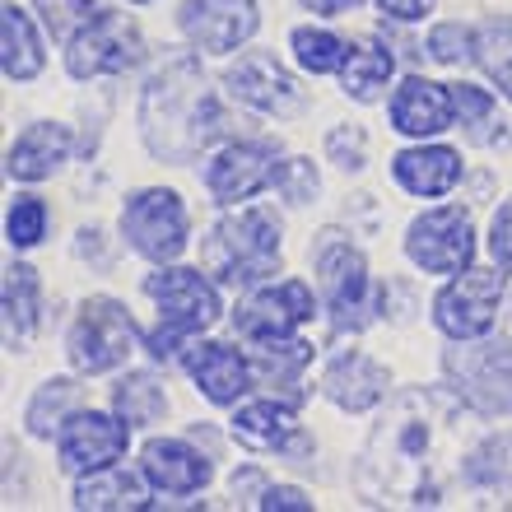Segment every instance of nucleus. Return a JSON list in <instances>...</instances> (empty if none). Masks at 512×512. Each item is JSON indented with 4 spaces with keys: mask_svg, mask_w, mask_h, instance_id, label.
<instances>
[{
    "mask_svg": "<svg viewBox=\"0 0 512 512\" xmlns=\"http://www.w3.org/2000/svg\"><path fill=\"white\" fill-rule=\"evenodd\" d=\"M382 14L387 19H401V24H410V19H424V14L433 10V0H378Z\"/></svg>",
    "mask_w": 512,
    "mask_h": 512,
    "instance_id": "obj_41",
    "label": "nucleus"
},
{
    "mask_svg": "<svg viewBox=\"0 0 512 512\" xmlns=\"http://www.w3.org/2000/svg\"><path fill=\"white\" fill-rule=\"evenodd\" d=\"M145 480L149 475H131V471H94V480H84L75 489V508H145Z\"/></svg>",
    "mask_w": 512,
    "mask_h": 512,
    "instance_id": "obj_27",
    "label": "nucleus"
},
{
    "mask_svg": "<svg viewBox=\"0 0 512 512\" xmlns=\"http://www.w3.org/2000/svg\"><path fill=\"white\" fill-rule=\"evenodd\" d=\"M452 108H457L461 126L466 122H485L489 112H494V98L485 89H475V84H452Z\"/></svg>",
    "mask_w": 512,
    "mask_h": 512,
    "instance_id": "obj_38",
    "label": "nucleus"
},
{
    "mask_svg": "<svg viewBox=\"0 0 512 512\" xmlns=\"http://www.w3.org/2000/svg\"><path fill=\"white\" fill-rule=\"evenodd\" d=\"M191 378H196V391H201L210 405H238L247 387H252V364L243 354L224 345V340H205V345H191Z\"/></svg>",
    "mask_w": 512,
    "mask_h": 512,
    "instance_id": "obj_17",
    "label": "nucleus"
},
{
    "mask_svg": "<svg viewBox=\"0 0 512 512\" xmlns=\"http://www.w3.org/2000/svg\"><path fill=\"white\" fill-rule=\"evenodd\" d=\"M489 256H494L503 270H512V201H503L494 224H489Z\"/></svg>",
    "mask_w": 512,
    "mask_h": 512,
    "instance_id": "obj_39",
    "label": "nucleus"
},
{
    "mask_svg": "<svg viewBox=\"0 0 512 512\" xmlns=\"http://www.w3.org/2000/svg\"><path fill=\"white\" fill-rule=\"evenodd\" d=\"M112 410L131 424V429H149V424H159L163 410H168V391L154 373H126L112 391Z\"/></svg>",
    "mask_w": 512,
    "mask_h": 512,
    "instance_id": "obj_26",
    "label": "nucleus"
},
{
    "mask_svg": "<svg viewBox=\"0 0 512 512\" xmlns=\"http://www.w3.org/2000/svg\"><path fill=\"white\" fill-rule=\"evenodd\" d=\"M503 275L499 270H461L452 284L438 289L433 298V322L452 340H480L499 317Z\"/></svg>",
    "mask_w": 512,
    "mask_h": 512,
    "instance_id": "obj_10",
    "label": "nucleus"
},
{
    "mask_svg": "<svg viewBox=\"0 0 512 512\" xmlns=\"http://www.w3.org/2000/svg\"><path fill=\"white\" fill-rule=\"evenodd\" d=\"M256 508H266V512H275V508L312 512V499H308V494H298V489H289V485H275V489H261V499H256Z\"/></svg>",
    "mask_w": 512,
    "mask_h": 512,
    "instance_id": "obj_40",
    "label": "nucleus"
},
{
    "mask_svg": "<svg viewBox=\"0 0 512 512\" xmlns=\"http://www.w3.org/2000/svg\"><path fill=\"white\" fill-rule=\"evenodd\" d=\"M145 56V42H140V28L126 19V14L103 10L89 28H80L66 47V70L75 80H94V75H122V70L140 66Z\"/></svg>",
    "mask_w": 512,
    "mask_h": 512,
    "instance_id": "obj_9",
    "label": "nucleus"
},
{
    "mask_svg": "<svg viewBox=\"0 0 512 512\" xmlns=\"http://www.w3.org/2000/svg\"><path fill=\"white\" fill-rule=\"evenodd\" d=\"M405 256L429 275H461L475 261V224L461 205H443L419 215L405 229Z\"/></svg>",
    "mask_w": 512,
    "mask_h": 512,
    "instance_id": "obj_7",
    "label": "nucleus"
},
{
    "mask_svg": "<svg viewBox=\"0 0 512 512\" xmlns=\"http://www.w3.org/2000/svg\"><path fill=\"white\" fill-rule=\"evenodd\" d=\"M38 312H42V280L38 270L24 266V261H14L5 270V336L14 340H28L38 331Z\"/></svg>",
    "mask_w": 512,
    "mask_h": 512,
    "instance_id": "obj_25",
    "label": "nucleus"
},
{
    "mask_svg": "<svg viewBox=\"0 0 512 512\" xmlns=\"http://www.w3.org/2000/svg\"><path fill=\"white\" fill-rule=\"evenodd\" d=\"M0 52H5V80L10 84H28L42 70L38 28H33V19H28L14 0L0 10Z\"/></svg>",
    "mask_w": 512,
    "mask_h": 512,
    "instance_id": "obj_22",
    "label": "nucleus"
},
{
    "mask_svg": "<svg viewBox=\"0 0 512 512\" xmlns=\"http://www.w3.org/2000/svg\"><path fill=\"white\" fill-rule=\"evenodd\" d=\"M140 131H145L149 154L168 163L196 159L219 131H224V112L210 98L201 80V66L191 56H173L154 70L140 98Z\"/></svg>",
    "mask_w": 512,
    "mask_h": 512,
    "instance_id": "obj_1",
    "label": "nucleus"
},
{
    "mask_svg": "<svg viewBox=\"0 0 512 512\" xmlns=\"http://www.w3.org/2000/svg\"><path fill=\"white\" fill-rule=\"evenodd\" d=\"M475 61L485 66V75L512 98V19H489L475 33Z\"/></svg>",
    "mask_w": 512,
    "mask_h": 512,
    "instance_id": "obj_31",
    "label": "nucleus"
},
{
    "mask_svg": "<svg viewBox=\"0 0 512 512\" xmlns=\"http://www.w3.org/2000/svg\"><path fill=\"white\" fill-rule=\"evenodd\" d=\"M447 378L457 396L480 415H512V340H480L466 350H447Z\"/></svg>",
    "mask_w": 512,
    "mask_h": 512,
    "instance_id": "obj_6",
    "label": "nucleus"
},
{
    "mask_svg": "<svg viewBox=\"0 0 512 512\" xmlns=\"http://www.w3.org/2000/svg\"><path fill=\"white\" fill-rule=\"evenodd\" d=\"M275 187L284 191V201L289 205H308L317 191H322V182H317V168H312L308 159H289L280 168V182Z\"/></svg>",
    "mask_w": 512,
    "mask_h": 512,
    "instance_id": "obj_37",
    "label": "nucleus"
},
{
    "mask_svg": "<svg viewBox=\"0 0 512 512\" xmlns=\"http://www.w3.org/2000/svg\"><path fill=\"white\" fill-rule=\"evenodd\" d=\"M42 233H47V205H42L38 196H14L10 215H5V238H10V247L28 252V247L42 243Z\"/></svg>",
    "mask_w": 512,
    "mask_h": 512,
    "instance_id": "obj_34",
    "label": "nucleus"
},
{
    "mask_svg": "<svg viewBox=\"0 0 512 512\" xmlns=\"http://www.w3.org/2000/svg\"><path fill=\"white\" fill-rule=\"evenodd\" d=\"M131 5H149V0H131Z\"/></svg>",
    "mask_w": 512,
    "mask_h": 512,
    "instance_id": "obj_43",
    "label": "nucleus"
},
{
    "mask_svg": "<svg viewBox=\"0 0 512 512\" xmlns=\"http://www.w3.org/2000/svg\"><path fill=\"white\" fill-rule=\"evenodd\" d=\"M122 233L145 261L168 266V261H177V256L187 252V238H191L187 205H182V196L168 187L135 191V196H126V205H122Z\"/></svg>",
    "mask_w": 512,
    "mask_h": 512,
    "instance_id": "obj_5",
    "label": "nucleus"
},
{
    "mask_svg": "<svg viewBox=\"0 0 512 512\" xmlns=\"http://www.w3.org/2000/svg\"><path fill=\"white\" fill-rule=\"evenodd\" d=\"M140 471L149 475V485L163 489V494H196L215 480V466L210 457H201L191 443L182 438H149L145 452H140Z\"/></svg>",
    "mask_w": 512,
    "mask_h": 512,
    "instance_id": "obj_16",
    "label": "nucleus"
},
{
    "mask_svg": "<svg viewBox=\"0 0 512 512\" xmlns=\"http://www.w3.org/2000/svg\"><path fill=\"white\" fill-rule=\"evenodd\" d=\"M289 47H294L298 66L312 70V75H331V70L345 66V56H350V42H340L336 33H326V28H294V38H289Z\"/></svg>",
    "mask_w": 512,
    "mask_h": 512,
    "instance_id": "obj_32",
    "label": "nucleus"
},
{
    "mask_svg": "<svg viewBox=\"0 0 512 512\" xmlns=\"http://www.w3.org/2000/svg\"><path fill=\"white\" fill-rule=\"evenodd\" d=\"M391 70H396V56L382 42H350V56L340 66V84H345V94L354 103H373L387 89Z\"/></svg>",
    "mask_w": 512,
    "mask_h": 512,
    "instance_id": "obj_24",
    "label": "nucleus"
},
{
    "mask_svg": "<svg viewBox=\"0 0 512 512\" xmlns=\"http://www.w3.org/2000/svg\"><path fill=\"white\" fill-rule=\"evenodd\" d=\"M317 14H336V10H345V5H354V0H308Z\"/></svg>",
    "mask_w": 512,
    "mask_h": 512,
    "instance_id": "obj_42",
    "label": "nucleus"
},
{
    "mask_svg": "<svg viewBox=\"0 0 512 512\" xmlns=\"http://www.w3.org/2000/svg\"><path fill=\"white\" fill-rule=\"evenodd\" d=\"M233 98H243L247 108L256 112H294L298 108V89L289 80V70L275 61L270 52H247L224 70Z\"/></svg>",
    "mask_w": 512,
    "mask_h": 512,
    "instance_id": "obj_15",
    "label": "nucleus"
},
{
    "mask_svg": "<svg viewBox=\"0 0 512 512\" xmlns=\"http://www.w3.org/2000/svg\"><path fill=\"white\" fill-rule=\"evenodd\" d=\"M205 266L224 284H256L280 270V224L270 210H238L224 215L205 243Z\"/></svg>",
    "mask_w": 512,
    "mask_h": 512,
    "instance_id": "obj_2",
    "label": "nucleus"
},
{
    "mask_svg": "<svg viewBox=\"0 0 512 512\" xmlns=\"http://www.w3.org/2000/svg\"><path fill=\"white\" fill-rule=\"evenodd\" d=\"M145 294L159 303V326L177 331L182 340L201 336L205 326L219 322V294H215V284L205 280L201 270L159 266L145 280Z\"/></svg>",
    "mask_w": 512,
    "mask_h": 512,
    "instance_id": "obj_11",
    "label": "nucleus"
},
{
    "mask_svg": "<svg viewBox=\"0 0 512 512\" xmlns=\"http://www.w3.org/2000/svg\"><path fill=\"white\" fill-rule=\"evenodd\" d=\"M391 177L410 196H447L461 182V154L447 145H415L391 159Z\"/></svg>",
    "mask_w": 512,
    "mask_h": 512,
    "instance_id": "obj_20",
    "label": "nucleus"
},
{
    "mask_svg": "<svg viewBox=\"0 0 512 512\" xmlns=\"http://www.w3.org/2000/svg\"><path fill=\"white\" fill-rule=\"evenodd\" d=\"M75 401H80V387L70 378H52V382H42L38 396L28 401V433L33 438H52V429H61L70 415H75Z\"/></svg>",
    "mask_w": 512,
    "mask_h": 512,
    "instance_id": "obj_29",
    "label": "nucleus"
},
{
    "mask_svg": "<svg viewBox=\"0 0 512 512\" xmlns=\"http://www.w3.org/2000/svg\"><path fill=\"white\" fill-rule=\"evenodd\" d=\"M280 168L284 163L275 159V149L261 145V140H233V145H224L210 159V168H205V187H210V196L224 205H238V201H252L256 191H266L280 182Z\"/></svg>",
    "mask_w": 512,
    "mask_h": 512,
    "instance_id": "obj_13",
    "label": "nucleus"
},
{
    "mask_svg": "<svg viewBox=\"0 0 512 512\" xmlns=\"http://www.w3.org/2000/svg\"><path fill=\"white\" fill-rule=\"evenodd\" d=\"M326 154L331 163H340L345 173H359L368 163V135L359 126H336V131L326 135Z\"/></svg>",
    "mask_w": 512,
    "mask_h": 512,
    "instance_id": "obj_36",
    "label": "nucleus"
},
{
    "mask_svg": "<svg viewBox=\"0 0 512 512\" xmlns=\"http://www.w3.org/2000/svg\"><path fill=\"white\" fill-rule=\"evenodd\" d=\"M312 312H317V298L303 280H280L270 284V289H256L252 298L238 303L233 312V331L247 340H280L289 336L294 326L312 322Z\"/></svg>",
    "mask_w": 512,
    "mask_h": 512,
    "instance_id": "obj_14",
    "label": "nucleus"
},
{
    "mask_svg": "<svg viewBox=\"0 0 512 512\" xmlns=\"http://www.w3.org/2000/svg\"><path fill=\"white\" fill-rule=\"evenodd\" d=\"M312 266L322 275V294L336 331H364L373 322V312H378V289L368 280L364 252L350 247L340 233H322V243L312 252Z\"/></svg>",
    "mask_w": 512,
    "mask_h": 512,
    "instance_id": "obj_3",
    "label": "nucleus"
},
{
    "mask_svg": "<svg viewBox=\"0 0 512 512\" xmlns=\"http://www.w3.org/2000/svg\"><path fill=\"white\" fill-rule=\"evenodd\" d=\"M429 56L438 61V66H461V61H471L475 56V28L466 24H438L429 33Z\"/></svg>",
    "mask_w": 512,
    "mask_h": 512,
    "instance_id": "obj_35",
    "label": "nucleus"
},
{
    "mask_svg": "<svg viewBox=\"0 0 512 512\" xmlns=\"http://www.w3.org/2000/svg\"><path fill=\"white\" fill-rule=\"evenodd\" d=\"M452 117H457V108H452V89L424 80V75L401 80V89H396V98H391V126H396L401 135H415V140L447 131Z\"/></svg>",
    "mask_w": 512,
    "mask_h": 512,
    "instance_id": "obj_18",
    "label": "nucleus"
},
{
    "mask_svg": "<svg viewBox=\"0 0 512 512\" xmlns=\"http://www.w3.org/2000/svg\"><path fill=\"white\" fill-rule=\"evenodd\" d=\"M256 24H261V14H256L252 0H187V5L177 10L182 38H187L196 52H210V56L238 52L256 33Z\"/></svg>",
    "mask_w": 512,
    "mask_h": 512,
    "instance_id": "obj_12",
    "label": "nucleus"
},
{
    "mask_svg": "<svg viewBox=\"0 0 512 512\" xmlns=\"http://www.w3.org/2000/svg\"><path fill=\"white\" fill-rule=\"evenodd\" d=\"M233 433L238 443L256 447V452H275L294 438V405L289 401H252L233 415Z\"/></svg>",
    "mask_w": 512,
    "mask_h": 512,
    "instance_id": "obj_23",
    "label": "nucleus"
},
{
    "mask_svg": "<svg viewBox=\"0 0 512 512\" xmlns=\"http://www.w3.org/2000/svg\"><path fill=\"white\" fill-rule=\"evenodd\" d=\"M135 336L140 331H135V317L126 312V303L98 294L84 303L75 326H70L66 354H70V364H75V373L98 378V373H112V368L126 364V354L135 350Z\"/></svg>",
    "mask_w": 512,
    "mask_h": 512,
    "instance_id": "obj_4",
    "label": "nucleus"
},
{
    "mask_svg": "<svg viewBox=\"0 0 512 512\" xmlns=\"http://www.w3.org/2000/svg\"><path fill=\"white\" fill-rule=\"evenodd\" d=\"M461 475L485 489H512V433H489L485 443L466 457Z\"/></svg>",
    "mask_w": 512,
    "mask_h": 512,
    "instance_id": "obj_30",
    "label": "nucleus"
},
{
    "mask_svg": "<svg viewBox=\"0 0 512 512\" xmlns=\"http://www.w3.org/2000/svg\"><path fill=\"white\" fill-rule=\"evenodd\" d=\"M126 447H131V424L108 410H75L56 429V457H61V471L70 475L108 471L126 457Z\"/></svg>",
    "mask_w": 512,
    "mask_h": 512,
    "instance_id": "obj_8",
    "label": "nucleus"
},
{
    "mask_svg": "<svg viewBox=\"0 0 512 512\" xmlns=\"http://www.w3.org/2000/svg\"><path fill=\"white\" fill-rule=\"evenodd\" d=\"M70 154V131L61 122H38L28 126L19 140L10 145L5 154V173L14 182H42V177H52Z\"/></svg>",
    "mask_w": 512,
    "mask_h": 512,
    "instance_id": "obj_21",
    "label": "nucleus"
},
{
    "mask_svg": "<svg viewBox=\"0 0 512 512\" xmlns=\"http://www.w3.org/2000/svg\"><path fill=\"white\" fill-rule=\"evenodd\" d=\"M308 359H312V345H303V340H289V336L261 340V354H256L252 373H256V382H261V387L275 391V387L298 382V373L308 368Z\"/></svg>",
    "mask_w": 512,
    "mask_h": 512,
    "instance_id": "obj_28",
    "label": "nucleus"
},
{
    "mask_svg": "<svg viewBox=\"0 0 512 512\" xmlns=\"http://www.w3.org/2000/svg\"><path fill=\"white\" fill-rule=\"evenodd\" d=\"M322 391L331 405L359 415V410H368V405H378L387 396V368L373 364L364 350H350V354H340V359H331Z\"/></svg>",
    "mask_w": 512,
    "mask_h": 512,
    "instance_id": "obj_19",
    "label": "nucleus"
},
{
    "mask_svg": "<svg viewBox=\"0 0 512 512\" xmlns=\"http://www.w3.org/2000/svg\"><path fill=\"white\" fill-rule=\"evenodd\" d=\"M42 24L52 28V38H75L80 28H89L103 14V0H38Z\"/></svg>",
    "mask_w": 512,
    "mask_h": 512,
    "instance_id": "obj_33",
    "label": "nucleus"
}]
</instances>
